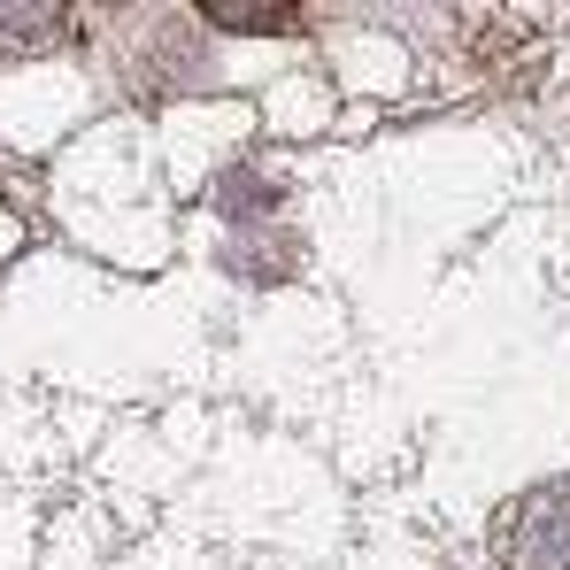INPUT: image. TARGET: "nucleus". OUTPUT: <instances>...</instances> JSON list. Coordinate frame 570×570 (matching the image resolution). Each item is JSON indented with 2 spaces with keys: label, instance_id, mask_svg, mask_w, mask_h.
<instances>
[{
  "label": "nucleus",
  "instance_id": "obj_1",
  "mask_svg": "<svg viewBox=\"0 0 570 570\" xmlns=\"http://www.w3.org/2000/svg\"><path fill=\"white\" fill-rule=\"evenodd\" d=\"M208 23H232V31H285L293 16H285V8H208Z\"/></svg>",
  "mask_w": 570,
  "mask_h": 570
}]
</instances>
